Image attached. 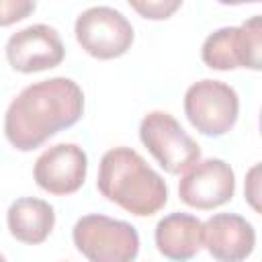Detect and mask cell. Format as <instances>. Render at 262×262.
<instances>
[{
    "label": "cell",
    "instance_id": "10",
    "mask_svg": "<svg viewBox=\"0 0 262 262\" xmlns=\"http://www.w3.org/2000/svg\"><path fill=\"white\" fill-rule=\"evenodd\" d=\"M88 174V156L78 143H57L47 147L33 166L37 186L53 196L78 192Z\"/></svg>",
    "mask_w": 262,
    "mask_h": 262
},
{
    "label": "cell",
    "instance_id": "2",
    "mask_svg": "<svg viewBox=\"0 0 262 262\" xmlns=\"http://www.w3.org/2000/svg\"><path fill=\"white\" fill-rule=\"evenodd\" d=\"M98 192L135 217L156 215L168 203L166 180L131 147L102 154L96 174Z\"/></svg>",
    "mask_w": 262,
    "mask_h": 262
},
{
    "label": "cell",
    "instance_id": "7",
    "mask_svg": "<svg viewBox=\"0 0 262 262\" xmlns=\"http://www.w3.org/2000/svg\"><path fill=\"white\" fill-rule=\"evenodd\" d=\"M78 45L94 59H117L125 55L133 41V25L113 6H90L82 10L74 25Z\"/></svg>",
    "mask_w": 262,
    "mask_h": 262
},
{
    "label": "cell",
    "instance_id": "15",
    "mask_svg": "<svg viewBox=\"0 0 262 262\" xmlns=\"http://www.w3.org/2000/svg\"><path fill=\"white\" fill-rule=\"evenodd\" d=\"M33 0H0V27H10L35 12Z\"/></svg>",
    "mask_w": 262,
    "mask_h": 262
},
{
    "label": "cell",
    "instance_id": "6",
    "mask_svg": "<svg viewBox=\"0 0 262 262\" xmlns=\"http://www.w3.org/2000/svg\"><path fill=\"white\" fill-rule=\"evenodd\" d=\"M184 115L201 135L221 137L237 123L239 96L233 86L205 78L186 88Z\"/></svg>",
    "mask_w": 262,
    "mask_h": 262
},
{
    "label": "cell",
    "instance_id": "14",
    "mask_svg": "<svg viewBox=\"0 0 262 262\" xmlns=\"http://www.w3.org/2000/svg\"><path fill=\"white\" fill-rule=\"evenodd\" d=\"M129 6L141 14L143 18H149V20H164V18H170L180 6L182 2L180 0H143V2H137V0H131Z\"/></svg>",
    "mask_w": 262,
    "mask_h": 262
},
{
    "label": "cell",
    "instance_id": "11",
    "mask_svg": "<svg viewBox=\"0 0 262 262\" xmlns=\"http://www.w3.org/2000/svg\"><path fill=\"white\" fill-rule=\"evenodd\" d=\"M203 248L217 262H244L256 248V229L237 213H215L203 223Z\"/></svg>",
    "mask_w": 262,
    "mask_h": 262
},
{
    "label": "cell",
    "instance_id": "16",
    "mask_svg": "<svg viewBox=\"0 0 262 262\" xmlns=\"http://www.w3.org/2000/svg\"><path fill=\"white\" fill-rule=\"evenodd\" d=\"M244 196L248 205L260 213V164H254L248 174H246V184H244Z\"/></svg>",
    "mask_w": 262,
    "mask_h": 262
},
{
    "label": "cell",
    "instance_id": "8",
    "mask_svg": "<svg viewBox=\"0 0 262 262\" xmlns=\"http://www.w3.org/2000/svg\"><path fill=\"white\" fill-rule=\"evenodd\" d=\"M235 174L221 158L199 160L178 182V196L184 205L199 211H213L233 199Z\"/></svg>",
    "mask_w": 262,
    "mask_h": 262
},
{
    "label": "cell",
    "instance_id": "5",
    "mask_svg": "<svg viewBox=\"0 0 262 262\" xmlns=\"http://www.w3.org/2000/svg\"><path fill=\"white\" fill-rule=\"evenodd\" d=\"M201 59L207 68L229 72L262 68V20L260 14L250 16L239 27H221L213 31L201 47Z\"/></svg>",
    "mask_w": 262,
    "mask_h": 262
},
{
    "label": "cell",
    "instance_id": "4",
    "mask_svg": "<svg viewBox=\"0 0 262 262\" xmlns=\"http://www.w3.org/2000/svg\"><path fill=\"white\" fill-rule=\"evenodd\" d=\"M139 139L168 174H184L201 160V145L166 111H151L141 119Z\"/></svg>",
    "mask_w": 262,
    "mask_h": 262
},
{
    "label": "cell",
    "instance_id": "9",
    "mask_svg": "<svg viewBox=\"0 0 262 262\" xmlns=\"http://www.w3.org/2000/svg\"><path fill=\"white\" fill-rule=\"evenodd\" d=\"M66 57V47L57 29L37 23L12 33L6 41V61L14 72L35 74L57 68Z\"/></svg>",
    "mask_w": 262,
    "mask_h": 262
},
{
    "label": "cell",
    "instance_id": "1",
    "mask_svg": "<svg viewBox=\"0 0 262 262\" xmlns=\"http://www.w3.org/2000/svg\"><path fill=\"white\" fill-rule=\"evenodd\" d=\"M84 115V92L72 78L55 76L23 88L6 108L4 137L18 151H33Z\"/></svg>",
    "mask_w": 262,
    "mask_h": 262
},
{
    "label": "cell",
    "instance_id": "12",
    "mask_svg": "<svg viewBox=\"0 0 262 262\" xmlns=\"http://www.w3.org/2000/svg\"><path fill=\"white\" fill-rule=\"evenodd\" d=\"M154 239L166 260L188 262L203 248V221L190 213H170L158 221Z\"/></svg>",
    "mask_w": 262,
    "mask_h": 262
},
{
    "label": "cell",
    "instance_id": "17",
    "mask_svg": "<svg viewBox=\"0 0 262 262\" xmlns=\"http://www.w3.org/2000/svg\"><path fill=\"white\" fill-rule=\"evenodd\" d=\"M0 262H8V260H6V256H4V254H0Z\"/></svg>",
    "mask_w": 262,
    "mask_h": 262
},
{
    "label": "cell",
    "instance_id": "3",
    "mask_svg": "<svg viewBox=\"0 0 262 262\" xmlns=\"http://www.w3.org/2000/svg\"><path fill=\"white\" fill-rule=\"evenodd\" d=\"M72 239L88 262H135L139 254L137 229L123 219L100 213L80 217L72 229Z\"/></svg>",
    "mask_w": 262,
    "mask_h": 262
},
{
    "label": "cell",
    "instance_id": "13",
    "mask_svg": "<svg viewBox=\"0 0 262 262\" xmlns=\"http://www.w3.org/2000/svg\"><path fill=\"white\" fill-rule=\"evenodd\" d=\"M6 225L16 242L39 246L55 227V209L43 199L23 196L10 203L6 211Z\"/></svg>",
    "mask_w": 262,
    "mask_h": 262
}]
</instances>
